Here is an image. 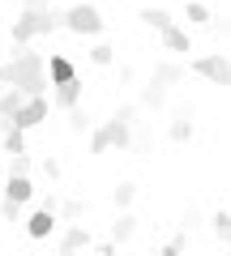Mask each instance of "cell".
Returning a JSON list of instances; mask_svg holds the SVG:
<instances>
[{
    "mask_svg": "<svg viewBox=\"0 0 231 256\" xmlns=\"http://www.w3.org/2000/svg\"><path fill=\"white\" fill-rule=\"evenodd\" d=\"M0 86H22V90L35 98V94L47 90V68H43V56L39 52H22L18 60L0 64Z\"/></svg>",
    "mask_w": 231,
    "mask_h": 256,
    "instance_id": "1",
    "label": "cell"
},
{
    "mask_svg": "<svg viewBox=\"0 0 231 256\" xmlns=\"http://www.w3.org/2000/svg\"><path fill=\"white\" fill-rule=\"evenodd\" d=\"M129 141H133V107H120V111H116V116H111L107 124L90 137V150H94V154H107L111 146L124 150Z\"/></svg>",
    "mask_w": 231,
    "mask_h": 256,
    "instance_id": "2",
    "label": "cell"
},
{
    "mask_svg": "<svg viewBox=\"0 0 231 256\" xmlns=\"http://www.w3.org/2000/svg\"><path fill=\"white\" fill-rule=\"evenodd\" d=\"M65 26V13H52V9H22V18L13 22V43H30L39 34H52V30Z\"/></svg>",
    "mask_w": 231,
    "mask_h": 256,
    "instance_id": "3",
    "label": "cell"
},
{
    "mask_svg": "<svg viewBox=\"0 0 231 256\" xmlns=\"http://www.w3.org/2000/svg\"><path fill=\"white\" fill-rule=\"evenodd\" d=\"M65 30H73V34H103V18L94 4H73L65 13Z\"/></svg>",
    "mask_w": 231,
    "mask_h": 256,
    "instance_id": "4",
    "label": "cell"
},
{
    "mask_svg": "<svg viewBox=\"0 0 231 256\" xmlns=\"http://www.w3.org/2000/svg\"><path fill=\"white\" fill-rule=\"evenodd\" d=\"M193 73L205 77V82H214V86H231V60L227 56H197Z\"/></svg>",
    "mask_w": 231,
    "mask_h": 256,
    "instance_id": "5",
    "label": "cell"
},
{
    "mask_svg": "<svg viewBox=\"0 0 231 256\" xmlns=\"http://www.w3.org/2000/svg\"><path fill=\"white\" fill-rule=\"evenodd\" d=\"M47 120V98L43 94H35V98H26V107L18 111L13 120H5V124H18V128H35V124H43Z\"/></svg>",
    "mask_w": 231,
    "mask_h": 256,
    "instance_id": "6",
    "label": "cell"
},
{
    "mask_svg": "<svg viewBox=\"0 0 231 256\" xmlns=\"http://www.w3.org/2000/svg\"><path fill=\"white\" fill-rule=\"evenodd\" d=\"M26 98H30V94L22 90V86H9V90L0 94V120H13L22 107H26Z\"/></svg>",
    "mask_w": 231,
    "mask_h": 256,
    "instance_id": "7",
    "label": "cell"
},
{
    "mask_svg": "<svg viewBox=\"0 0 231 256\" xmlns=\"http://www.w3.org/2000/svg\"><path fill=\"white\" fill-rule=\"evenodd\" d=\"M52 226H56V210H39L35 218L26 222V230H30V239H47V235H52Z\"/></svg>",
    "mask_w": 231,
    "mask_h": 256,
    "instance_id": "8",
    "label": "cell"
},
{
    "mask_svg": "<svg viewBox=\"0 0 231 256\" xmlns=\"http://www.w3.org/2000/svg\"><path fill=\"white\" fill-rule=\"evenodd\" d=\"M77 98H82V82H77V77H73V82H60V86H56V107L73 111Z\"/></svg>",
    "mask_w": 231,
    "mask_h": 256,
    "instance_id": "9",
    "label": "cell"
},
{
    "mask_svg": "<svg viewBox=\"0 0 231 256\" xmlns=\"http://www.w3.org/2000/svg\"><path fill=\"white\" fill-rule=\"evenodd\" d=\"M82 248H90V230L86 226H69L60 235V252H82Z\"/></svg>",
    "mask_w": 231,
    "mask_h": 256,
    "instance_id": "10",
    "label": "cell"
},
{
    "mask_svg": "<svg viewBox=\"0 0 231 256\" xmlns=\"http://www.w3.org/2000/svg\"><path fill=\"white\" fill-rule=\"evenodd\" d=\"M5 196L26 205L30 196H35V188H30V175H9V188H5Z\"/></svg>",
    "mask_w": 231,
    "mask_h": 256,
    "instance_id": "11",
    "label": "cell"
},
{
    "mask_svg": "<svg viewBox=\"0 0 231 256\" xmlns=\"http://www.w3.org/2000/svg\"><path fill=\"white\" fill-rule=\"evenodd\" d=\"M141 102H146V107H163V102H167V82H158V77H150V86H146V90H141Z\"/></svg>",
    "mask_w": 231,
    "mask_h": 256,
    "instance_id": "12",
    "label": "cell"
},
{
    "mask_svg": "<svg viewBox=\"0 0 231 256\" xmlns=\"http://www.w3.org/2000/svg\"><path fill=\"white\" fill-rule=\"evenodd\" d=\"M163 47H167V52H193V43H188V34L180 26H167L163 30Z\"/></svg>",
    "mask_w": 231,
    "mask_h": 256,
    "instance_id": "13",
    "label": "cell"
},
{
    "mask_svg": "<svg viewBox=\"0 0 231 256\" xmlns=\"http://www.w3.org/2000/svg\"><path fill=\"white\" fill-rule=\"evenodd\" d=\"M154 77H158V82H167V86H176V82H184V68L171 64V60H158L154 64Z\"/></svg>",
    "mask_w": 231,
    "mask_h": 256,
    "instance_id": "14",
    "label": "cell"
},
{
    "mask_svg": "<svg viewBox=\"0 0 231 256\" xmlns=\"http://www.w3.org/2000/svg\"><path fill=\"white\" fill-rule=\"evenodd\" d=\"M0 124H5V120H0ZM22 132H26V128L5 124V150H9V154H22V150H26V137H22Z\"/></svg>",
    "mask_w": 231,
    "mask_h": 256,
    "instance_id": "15",
    "label": "cell"
},
{
    "mask_svg": "<svg viewBox=\"0 0 231 256\" xmlns=\"http://www.w3.org/2000/svg\"><path fill=\"white\" fill-rule=\"evenodd\" d=\"M133 235H137V218H129V214H120V222L111 226V239H116V244H129Z\"/></svg>",
    "mask_w": 231,
    "mask_h": 256,
    "instance_id": "16",
    "label": "cell"
},
{
    "mask_svg": "<svg viewBox=\"0 0 231 256\" xmlns=\"http://www.w3.org/2000/svg\"><path fill=\"white\" fill-rule=\"evenodd\" d=\"M73 77H77V68H73V64H69L65 56H52V82L60 86V82H73Z\"/></svg>",
    "mask_w": 231,
    "mask_h": 256,
    "instance_id": "17",
    "label": "cell"
},
{
    "mask_svg": "<svg viewBox=\"0 0 231 256\" xmlns=\"http://www.w3.org/2000/svg\"><path fill=\"white\" fill-rule=\"evenodd\" d=\"M141 22H146V26H150V30H158V34H163V30H167V26H176V22L167 18V13H163V9H141Z\"/></svg>",
    "mask_w": 231,
    "mask_h": 256,
    "instance_id": "18",
    "label": "cell"
},
{
    "mask_svg": "<svg viewBox=\"0 0 231 256\" xmlns=\"http://www.w3.org/2000/svg\"><path fill=\"white\" fill-rule=\"evenodd\" d=\"M167 132H171V141H188V137H193V120H188V116H176Z\"/></svg>",
    "mask_w": 231,
    "mask_h": 256,
    "instance_id": "19",
    "label": "cell"
},
{
    "mask_svg": "<svg viewBox=\"0 0 231 256\" xmlns=\"http://www.w3.org/2000/svg\"><path fill=\"white\" fill-rule=\"evenodd\" d=\"M210 226H214V235H218L222 239V244H231V214H214V218H210Z\"/></svg>",
    "mask_w": 231,
    "mask_h": 256,
    "instance_id": "20",
    "label": "cell"
},
{
    "mask_svg": "<svg viewBox=\"0 0 231 256\" xmlns=\"http://www.w3.org/2000/svg\"><path fill=\"white\" fill-rule=\"evenodd\" d=\"M133 196H137V184H120V188H116V205H133Z\"/></svg>",
    "mask_w": 231,
    "mask_h": 256,
    "instance_id": "21",
    "label": "cell"
},
{
    "mask_svg": "<svg viewBox=\"0 0 231 256\" xmlns=\"http://www.w3.org/2000/svg\"><path fill=\"white\" fill-rule=\"evenodd\" d=\"M69 128H73V132H86V128H90V120H86V111H82V107L69 111Z\"/></svg>",
    "mask_w": 231,
    "mask_h": 256,
    "instance_id": "22",
    "label": "cell"
},
{
    "mask_svg": "<svg viewBox=\"0 0 231 256\" xmlns=\"http://www.w3.org/2000/svg\"><path fill=\"white\" fill-rule=\"evenodd\" d=\"M188 22L205 26V22H214V18H210V9H205V4H188Z\"/></svg>",
    "mask_w": 231,
    "mask_h": 256,
    "instance_id": "23",
    "label": "cell"
},
{
    "mask_svg": "<svg viewBox=\"0 0 231 256\" xmlns=\"http://www.w3.org/2000/svg\"><path fill=\"white\" fill-rule=\"evenodd\" d=\"M9 175H30V158H26V150H22V154H13V166H9Z\"/></svg>",
    "mask_w": 231,
    "mask_h": 256,
    "instance_id": "24",
    "label": "cell"
},
{
    "mask_svg": "<svg viewBox=\"0 0 231 256\" xmlns=\"http://www.w3.org/2000/svg\"><path fill=\"white\" fill-rule=\"evenodd\" d=\"M60 214H65L69 222H77V218H82V201H65V205H60Z\"/></svg>",
    "mask_w": 231,
    "mask_h": 256,
    "instance_id": "25",
    "label": "cell"
},
{
    "mask_svg": "<svg viewBox=\"0 0 231 256\" xmlns=\"http://www.w3.org/2000/svg\"><path fill=\"white\" fill-rule=\"evenodd\" d=\"M90 60H94V64H111V47H107V43H99V47L90 52Z\"/></svg>",
    "mask_w": 231,
    "mask_h": 256,
    "instance_id": "26",
    "label": "cell"
},
{
    "mask_svg": "<svg viewBox=\"0 0 231 256\" xmlns=\"http://www.w3.org/2000/svg\"><path fill=\"white\" fill-rule=\"evenodd\" d=\"M18 210H22V201H9V196H5V210H0L5 222H18Z\"/></svg>",
    "mask_w": 231,
    "mask_h": 256,
    "instance_id": "27",
    "label": "cell"
},
{
    "mask_svg": "<svg viewBox=\"0 0 231 256\" xmlns=\"http://www.w3.org/2000/svg\"><path fill=\"white\" fill-rule=\"evenodd\" d=\"M184 248H188V230H184V235H176V239H171V244H167V256L184 252Z\"/></svg>",
    "mask_w": 231,
    "mask_h": 256,
    "instance_id": "28",
    "label": "cell"
},
{
    "mask_svg": "<svg viewBox=\"0 0 231 256\" xmlns=\"http://www.w3.org/2000/svg\"><path fill=\"white\" fill-rule=\"evenodd\" d=\"M43 171H47V180H60V162H56V158H47Z\"/></svg>",
    "mask_w": 231,
    "mask_h": 256,
    "instance_id": "29",
    "label": "cell"
},
{
    "mask_svg": "<svg viewBox=\"0 0 231 256\" xmlns=\"http://www.w3.org/2000/svg\"><path fill=\"white\" fill-rule=\"evenodd\" d=\"M22 9H52V0H22Z\"/></svg>",
    "mask_w": 231,
    "mask_h": 256,
    "instance_id": "30",
    "label": "cell"
}]
</instances>
